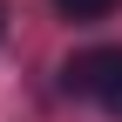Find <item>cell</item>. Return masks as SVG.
<instances>
[{
  "instance_id": "6da1fadb",
  "label": "cell",
  "mask_w": 122,
  "mask_h": 122,
  "mask_svg": "<svg viewBox=\"0 0 122 122\" xmlns=\"http://www.w3.org/2000/svg\"><path fill=\"white\" fill-rule=\"evenodd\" d=\"M68 88L75 95H95L102 109L122 122V48H88L68 61Z\"/></svg>"
},
{
  "instance_id": "7a4b0ae2",
  "label": "cell",
  "mask_w": 122,
  "mask_h": 122,
  "mask_svg": "<svg viewBox=\"0 0 122 122\" xmlns=\"http://www.w3.org/2000/svg\"><path fill=\"white\" fill-rule=\"evenodd\" d=\"M68 20H102V14H115V0H54Z\"/></svg>"
},
{
  "instance_id": "3957f363",
  "label": "cell",
  "mask_w": 122,
  "mask_h": 122,
  "mask_svg": "<svg viewBox=\"0 0 122 122\" xmlns=\"http://www.w3.org/2000/svg\"><path fill=\"white\" fill-rule=\"evenodd\" d=\"M0 34H7V7H0Z\"/></svg>"
}]
</instances>
